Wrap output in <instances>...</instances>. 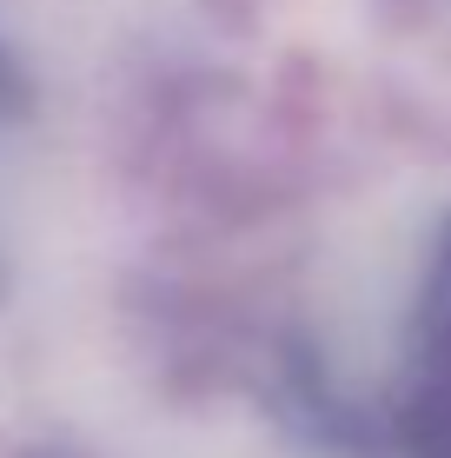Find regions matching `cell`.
I'll return each mask as SVG.
<instances>
[{
    "mask_svg": "<svg viewBox=\"0 0 451 458\" xmlns=\"http://www.w3.org/2000/svg\"><path fill=\"white\" fill-rule=\"evenodd\" d=\"M372 458H451V213L438 219L398 326V359L359 412Z\"/></svg>",
    "mask_w": 451,
    "mask_h": 458,
    "instance_id": "6da1fadb",
    "label": "cell"
},
{
    "mask_svg": "<svg viewBox=\"0 0 451 458\" xmlns=\"http://www.w3.org/2000/svg\"><path fill=\"white\" fill-rule=\"evenodd\" d=\"M27 81L0 47V293L21 259V207H27Z\"/></svg>",
    "mask_w": 451,
    "mask_h": 458,
    "instance_id": "7a4b0ae2",
    "label": "cell"
}]
</instances>
